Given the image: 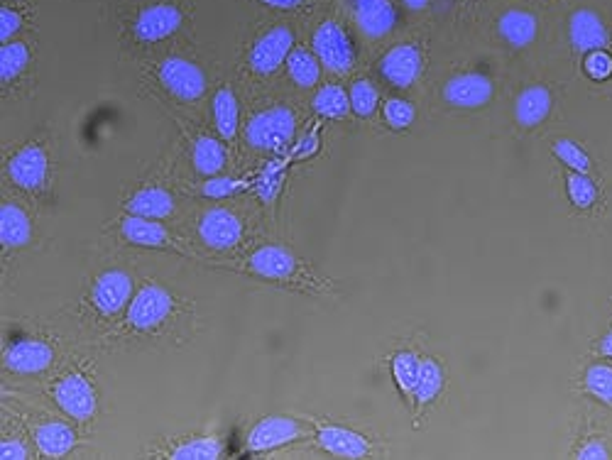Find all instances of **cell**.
<instances>
[{"mask_svg":"<svg viewBox=\"0 0 612 460\" xmlns=\"http://www.w3.org/2000/svg\"><path fill=\"white\" fill-rule=\"evenodd\" d=\"M218 270L236 272V275L260 279V282L272 284V287L287 289V292L309 294V297H321L329 294V284L324 282L309 265L287 250L284 245H260L250 255H245L238 262H213Z\"/></svg>","mask_w":612,"mask_h":460,"instance_id":"6da1fadb","label":"cell"},{"mask_svg":"<svg viewBox=\"0 0 612 460\" xmlns=\"http://www.w3.org/2000/svg\"><path fill=\"white\" fill-rule=\"evenodd\" d=\"M191 306L179 294L165 284L145 282L135 292L128 311L123 314V321L113 331V336L125 338V341H162L174 331L177 323L187 319Z\"/></svg>","mask_w":612,"mask_h":460,"instance_id":"7a4b0ae2","label":"cell"},{"mask_svg":"<svg viewBox=\"0 0 612 460\" xmlns=\"http://www.w3.org/2000/svg\"><path fill=\"white\" fill-rule=\"evenodd\" d=\"M135 297V279L125 267H103L86 287L79 316L94 328H111Z\"/></svg>","mask_w":612,"mask_h":460,"instance_id":"3957f363","label":"cell"},{"mask_svg":"<svg viewBox=\"0 0 612 460\" xmlns=\"http://www.w3.org/2000/svg\"><path fill=\"white\" fill-rule=\"evenodd\" d=\"M47 394L59 412L69 416L76 424H91L98 414V390L91 370L84 363H71L64 365L54 372L49 380Z\"/></svg>","mask_w":612,"mask_h":460,"instance_id":"277c9868","label":"cell"},{"mask_svg":"<svg viewBox=\"0 0 612 460\" xmlns=\"http://www.w3.org/2000/svg\"><path fill=\"white\" fill-rule=\"evenodd\" d=\"M5 174H8L10 184L23 191L25 196H30V199L40 201L52 194L54 157L47 142L42 138L23 142L5 160Z\"/></svg>","mask_w":612,"mask_h":460,"instance_id":"5b68a950","label":"cell"},{"mask_svg":"<svg viewBox=\"0 0 612 460\" xmlns=\"http://www.w3.org/2000/svg\"><path fill=\"white\" fill-rule=\"evenodd\" d=\"M297 113L287 103H267L245 123V142L265 155H284L294 145Z\"/></svg>","mask_w":612,"mask_h":460,"instance_id":"8992f818","label":"cell"},{"mask_svg":"<svg viewBox=\"0 0 612 460\" xmlns=\"http://www.w3.org/2000/svg\"><path fill=\"white\" fill-rule=\"evenodd\" d=\"M57 360V343L52 333L42 328H27L15 338H5L3 365L5 370L20 377L45 375Z\"/></svg>","mask_w":612,"mask_h":460,"instance_id":"52a82bcc","label":"cell"},{"mask_svg":"<svg viewBox=\"0 0 612 460\" xmlns=\"http://www.w3.org/2000/svg\"><path fill=\"white\" fill-rule=\"evenodd\" d=\"M113 233L125 245L142 250H157V253H172L179 257H194V250H189L182 243L179 235H174L165 223L157 218L133 216V213H123L113 221Z\"/></svg>","mask_w":612,"mask_h":460,"instance_id":"ba28073f","label":"cell"},{"mask_svg":"<svg viewBox=\"0 0 612 460\" xmlns=\"http://www.w3.org/2000/svg\"><path fill=\"white\" fill-rule=\"evenodd\" d=\"M248 235V221L238 208L209 206L196 218V238L213 253H233Z\"/></svg>","mask_w":612,"mask_h":460,"instance_id":"9c48e42d","label":"cell"},{"mask_svg":"<svg viewBox=\"0 0 612 460\" xmlns=\"http://www.w3.org/2000/svg\"><path fill=\"white\" fill-rule=\"evenodd\" d=\"M155 79L167 96L182 103H194L204 98L206 86H209L204 69L187 57H167L157 62Z\"/></svg>","mask_w":612,"mask_h":460,"instance_id":"30bf717a","label":"cell"},{"mask_svg":"<svg viewBox=\"0 0 612 460\" xmlns=\"http://www.w3.org/2000/svg\"><path fill=\"white\" fill-rule=\"evenodd\" d=\"M316 438L314 426H309L302 419H294V416L284 414H272L260 419L258 424L250 429L248 434V451L253 453H267L277 451V448L292 446V443L306 441V438Z\"/></svg>","mask_w":612,"mask_h":460,"instance_id":"8fae6325","label":"cell"},{"mask_svg":"<svg viewBox=\"0 0 612 460\" xmlns=\"http://www.w3.org/2000/svg\"><path fill=\"white\" fill-rule=\"evenodd\" d=\"M25 424L37 453L45 458L69 456L76 448V443H79L74 426L54 414H27Z\"/></svg>","mask_w":612,"mask_h":460,"instance_id":"7c38bea8","label":"cell"},{"mask_svg":"<svg viewBox=\"0 0 612 460\" xmlns=\"http://www.w3.org/2000/svg\"><path fill=\"white\" fill-rule=\"evenodd\" d=\"M294 49V30L289 25H275L262 32L248 54V69L258 76H272L287 64Z\"/></svg>","mask_w":612,"mask_h":460,"instance_id":"4fadbf2b","label":"cell"},{"mask_svg":"<svg viewBox=\"0 0 612 460\" xmlns=\"http://www.w3.org/2000/svg\"><path fill=\"white\" fill-rule=\"evenodd\" d=\"M311 49L316 57L321 59L326 69L333 74H348L355 67V49L348 32L336 20H326L316 27L314 37H311Z\"/></svg>","mask_w":612,"mask_h":460,"instance_id":"5bb4252c","label":"cell"},{"mask_svg":"<svg viewBox=\"0 0 612 460\" xmlns=\"http://www.w3.org/2000/svg\"><path fill=\"white\" fill-rule=\"evenodd\" d=\"M184 23V13L174 3H155L142 8L133 20V35L142 45H157L177 35Z\"/></svg>","mask_w":612,"mask_h":460,"instance_id":"9a60e30c","label":"cell"},{"mask_svg":"<svg viewBox=\"0 0 612 460\" xmlns=\"http://www.w3.org/2000/svg\"><path fill=\"white\" fill-rule=\"evenodd\" d=\"M441 96L448 106L461 108V111H475L493 101L495 84L490 76L480 74V71H463V74L451 76L446 81Z\"/></svg>","mask_w":612,"mask_h":460,"instance_id":"2e32d148","label":"cell"},{"mask_svg":"<svg viewBox=\"0 0 612 460\" xmlns=\"http://www.w3.org/2000/svg\"><path fill=\"white\" fill-rule=\"evenodd\" d=\"M123 213L167 221L177 213V199H174V191L160 177L147 179L123 201Z\"/></svg>","mask_w":612,"mask_h":460,"instance_id":"e0dca14e","label":"cell"},{"mask_svg":"<svg viewBox=\"0 0 612 460\" xmlns=\"http://www.w3.org/2000/svg\"><path fill=\"white\" fill-rule=\"evenodd\" d=\"M422 64V49L414 42H402V45H395L390 52L382 54V59L377 62V71L395 89H409L422 74Z\"/></svg>","mask_w":612,"mask_h":460,"instance_id":"ac0fdd59","label":"cell"},{"mask_svg":"<svg viewBox=\"0 0 612 460\" xmlns=\"http://www.w3.org/2000/svg\"><path fill=\"white\" fill-rule=\"evenodd\" d=\"M35 235L37 230L30 211L18 201L5 199L3 206H0V245H3V253H20V250L30 248Z\"/></svg>","mask_w":612,"mask_h":460,"instance_id":"d6986e66","label":"cell"},{"mask_svg":"<svg viewBox=\"0 0 612 460\" xmlns=\"http://www.w3.org/2000/svg\"><path fill=\"white\" fill-rule=\"evenodd\" d=\"M316 443L324 453L338 458H365L373 453V443L358 431L336 424L316 426Z\"/></svg>","mask_w":612,"mask_h":460,"instance_id":"ffe728a7","label":"cell"},{"mask_svg":"<svg viewBox=\"0 0 612 460\" xmlns=\"http://www.w3.org/2000/svg\"><path fill=\"white\" fill-rule=\"evenodd\" d=\"M355 25L373 40L387 37L397 25V8L392 0H351Z\"/></svg>","mask_w":612,"mask_h":460,"instance_id":"44dd1931","label":"cell"},{"mask_svg":"<svg viewBox=\"0 0 612 460\" xmlns=\"http://www.w3.org/2000/svg\"><path fill=\"white\" fill-rule=\"evenodd\" d=\"M568 40L576 52H593L608 45L610 32L595 10L578 8L568 20Z\"/></svg>","mask_w":612,"mask_h":460,"instance_id":"7402d4cb","label":"cell"},{"mask_svg":"<svg viewBox=\"0 0 612 460\" xmlns=\"http://www.w3.org/2000/svg\"><path fill=\"white\" fill-rule=\"evenodd\" d=\"M223 138H213L209 133H194L189 135V155L191 167L201 177H216L226 169L228 150L223 145Z\"/></svg>","mask_w":612,"mask_h":460,"instance_id":"603a6c76","label":"cell"},{"mask_svg":"<svg viewBox=\"0 0 612 460\" xmlns=\"http://www.w3.org/2000/svg\"><path fill=\"white\" fill-rule=\"evenodd\" d=\"M551 106H554V96L544 84H532L527 89L519 91L515 101V118L524 130H532L542 125L549 118Z\"/></svg>","mask_w":612,"mask_h":460,"instance_id":"cb8c5ba5","label":"cell"},{"mask_svg":"<svg viewBox=\"0 0 612 460\" xmlns=\"http://www.w3.org/2000/svg\"><path fill=\"white\" fill-rule=\"evenodd\" d=\"M497 32H500V37L510 47L524 49L537 40L539 20L537 15L529 13V10L510 8L500 15V20H497Z\"/></svg>","mask_w":612,"mask_h":460,"instance_id":"d4e9b609","label":"cell"},{"mask_svg":"<svg viewBox=\"0 0 612 460\" xmlns=\"http://www.w3.org/2000/svg\"><path fill=\"white\" fill-rule=\"evenodd\" d=\"M211 115H213V128H216L218 138L226 142H233L238 138L240 130V103L233 86H221L213 93L211 103Z\"/></svg>","mask_w":612,"mask_h":460,"instance_id":"484cf974","label":"cell"},{"mask_svg":"<svg viewBox=\"0 0 612 460\" xmlns=\"http://www.w3.org/2000/svg\"><path fill=\"white\" fill-rule=\"evenodd\" d=\"M32 62V52L23 40H10L3 42L0 47V81H3V91L8 93L10 89L23 81Z\"/></svg>","mask_w":612,"mask_h":460,"instance_id":"4316f807","label":"cell"},{"mask_svg":"<svg viewBox=\"0 0 612 460\" xmlns=\"http://www.w3.org/2000/svg\"><path fill=\"white\" fill-rule=\"evenodd\" d=\"M311 108L329 120H346L351 115V93L343 89L341 84H326L311 98Z\"/></svg>","mask_w":612,"mask_h":460,"instance_id":"83f0119b","label":"cell"},{"mask_svg":"<svg viewBox=\"0 0 612 460\" xmlns=\"http://www.w3.org/2000/svg\"><path fill=\"white\" fill-rule=\"evenodd\" d=\"M167 458H182V460H209L223 456V438L221 436H187L179 438L177 443L165 451Z\"/></svg>","mask_w":612,"mask_h":460,"instance_id":"f1b7e54d","label":"cell"},{"mask_svg":"<svg viewBox=\"0 0 612 460\" xmlns=\"http://www.w3.org/2000/svg\"><path fill=\"white\" fill-rule=\"evenodd\" d=\"M321 67H324V64H321V59L316 57L314 49L306 47H294L287 59V74L299 89H311V86L319 84Z\"/></svg>","mask_w":612,"mask_h":460,"instance_id":"f546056e","label":"cell"},{"mask_svg":"<svg viewBox=\"0 0 612 460\" xmlns=\"http://www.w3.org/2000/svg\"><path fill=\"white\" fill-rule=\"evenodd\" d=\"M253 189V184L248 179H238V177H223V174H216V177H206L204 182L194 189L196 196L206 201H223V199H233V196L243 194V191Z\"/></svg>","mask_w":612,"mask_h":460,"instance_id":"4dcf8cb0","label":"cell"},{"mask_svg":"<svg viewBox=\"0 0 612 460\" xmlns=\"http://www.w3.org/2000/svg\"><path fill=\"white\" fill-rule=\"evenodd\" d=\"M419 370H422V358L412 350H400L392 358V377H395V385L400 387L404 397L412 399L414 390H417Z\"/></svg>","mask_w":612,"mask_h":460,"instance_id":"1f68e13d","label":"cell"},{"mask_svg":"<svg viewBox=\"0 0 612 460\" xmlns=\"http://www.w3.org/2000/svg\"><path fill=\"white\" fill-rule=\"evenodd\" d=\"M444 390V372L441 365L434 358H422V370H419L417 390H414V404L417 407H426V404L434 402Z\"/></svg>","mask_w":612,"mask_h":460,"instance_id":"d6a6232c","label":"cell"},{"mask_svg":"<svg viewBox=\"0 0 612 460\" xmlns=\"http://www.w3.org/2000/svg\"><path fill=\"white\" fill-rule=\"evenodd\" d=\"M287 164L289 162L270 164V167H267L265 172H262L260 177L253 182L255 196H258L265 206H272L277 201V196H280V191L284 186V177H287Z\"/></svg>","mask_w":612,"mask_h":460,"instance_id":"836d02e7","label":"cell"},{"mask_svg":"<svg viewBox=\"0 0 612 460\" xmlns=\"http://www.w3.org/2000/svg\"><path fill=\"white\" fill-rule=\"evenodd\" d=\"M351 108L358 118H373L377 106H380V91L370 79H355L351 84Z\"/></svg>","mask_w":612,"mask_h":460,"instance_id":"e575fe53","label":"cell"},{"mask_svg":"<svg viewBox=\"0 0 612 460\" xmlns=\"http://www.w3.org/2000/svg\"><path fill=\"white\" fill-rule=\"evenodd\" d=\"M566 194L571 199L573 206L578 208H590L598 199V186H595L593 179L583 172H568L566 177Z\"/></svg>","mask_w":612,"mask_h":460,"instance_id":"d590c367","label":"cell"},{"mask_svg":"<svg viewBox=\"0 0 612 460\" xmlns=\"http://www.w3.org/2000/svg\"><path fill=\"white\" fill-rule=\"evenodd\" d=\"M382 113H385V123L390 125V130L412 128L414 118H417V108H414V103L400 96L387 98L385 106H382Z\"/></svg>","mask_w":612,"mask_h":460,"instance_id":"8d00e7d4","label":"cell"},{"mask_svg":"<svg viewBox=\"0 0 612 460\" xmlns=\"http://www.w3.org/2000/svg\"><path fill=\"white\" fill-rule=\"evenodd\" d=\"M551 150H554V155L559 157V160L564 162L568 169H573V172H583V174L590 172V157L583 152V147L576 145L573 140H566V138L556 140Z\"/></svg>","mask_w":612,"mask_h":460,"instance_id":"74e56055","label":"cell"},{"mask_svg":"<svg viewBox=\"0 0 612 460\" xmlns=\"http://www.w3.org/2000/svg\"><path fill=\"white\" fill-rule=\"evenodd\" d=\"M586 390L603 404H612V368L610 365H593L586 372Z\"/></svg>","mask_w":612,"mask_h":460,"instance_id":"f35d334b","label":"cell"},{"mask_svg":"<svg viewBox=\"0 0 612 460\" xmlns=\"http://www.w3.org/2000/svg\"><path fill=\"white\" fill-rule=\"evenodd\" d=\"M32 446H35V443H32ZM32 446L25 441L23 436L3 434V441H0V458H5V460L32 458L37 451V448H32Z\"/></svg>","mask_w":612,"mask_h":460,"instance_id":"ab89813d","label":"cell"},{"mask_svg":"<svg viewBox=\"0 0 612 460\" xmlns=\"http://www.w3.org/2000/svg\"><path fill=\"white\" fill-rule=\"evenodd\" d=\"M319 150H321V123H314V128H311L309 133H306L304 138H302V142H299V145L294 147L292 155H289L287 162L311 160V157H314Z\"/></svg>","mask_w":612,"mask_h":460,"instance_id":"60d3db41","label":"cell"},{"mask_svg":"<svg viewBox=\"0 0 612 460\" xmlns=\"http://www.w3.org/2000/svg\"><path fill=\"white\" fill-rule=\"evenodd\" d=\"M586 74L595 81H605L612 76V57L605 49H593L586 57Z\"/></svg>","mask_w":612,"mask_h":460,"instance_id":"b9f144b4","label":"cell"},{"mask_svg":"<svg viewBox=\"0 0 612 460\" xmlns=\"http://www.w3.org/2000/svg\"><path fill=\"white\" fill-rule=\"evenodd\" d=\"M25 18L20 10H15L13 5H5L3 10H0V40L10 42L18 37V32L23 30Z\"/></svg>","mask_w":612,"mask_h":460,"instance_id":"7bdbcfd3","label":"cell"},{"mask_svg":"<svg viewBox=\"0 0 612 460\" xmlns=\"http://www.w3.org/2000/svg\"><path fill=\"white\" fill-rule=\"evenodd\" d=\"M578 458H595V460L608 458V448H605L603 443L593 441V443H588V446H583L581 451H578Z\"/></svg>","mask_w":612,"mask_h":460,"instance_id":"ee69618b","label":"cell"},{"mask_svg":"<svg viewBox=\"0 0 612 460\" xmlns=\"http://www.w3.org/2000/svg\"><path fill=\"white\" fill-rule=\"evenodd\" d=\"M262 5H267V8H277V10H292L299 8V5L304 3V0H260Z\"/></svg>","mask_w":612,"mask_h":460,"instance_id":"f6af8a7d","label":"cell"},{"mask_svg":"<svg viewBox=\"0 0 612 460\" xmlns=\"http://www.w3.org/2000/svg\"><path fill=\"white\" fill-rule=\"evenodd\" d=\"M404 5H407L409 10H414V13H419V10H424L426 5H429V0H402Z\"/></svg>","mask_w":612,"mask_h":460,"instance_id":"bcb514c9","label":"cell"},{"mask_svg":"<svg viewBox=\"0 0 612 460\" xmlns=\"http://www.w3.org/2000/svg\"><path fill=\"white\" fill-rule=\"evenodd\" d=\"M603 353H605V355H610V358H612V336H608V338H605V341H603Z\"/></svg>","mask_w":612,"mask_h":460,"instance_id":"7dc6e473","label":"cell"}]
</instances>
